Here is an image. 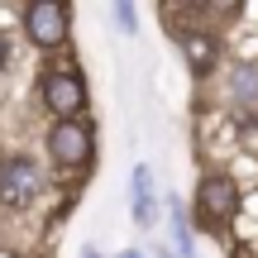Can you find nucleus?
I'll return each mask as SVG.
<instances>
[{"label": "nucleus", "mask_w": 258, "mask_h": 258, "mask_svg": "<svg viewBox=\"0 0 258 258\" xmlns=\"http://www.w3.org/2000/svg\"><path fill=\"white\" fill-rule=\"evenodd\" d=\"M38 96H43V110H53L57 120H77V110H86V82H82V72L72 62L43 67Z\"/></svg>", "instance_id": "nucleus-1"}, {"label": "nucleus", "mask_w": 258, "mask_h": 258, "mask_svg": "<svg viewBox=\"0 0 258 258\" xmlns=\"http://www.w3.org/2000/svg\"><path fill=\"white\" fill-rule=\"evenodd\" d=\"M24 34L38 48H62L72 34V10L57 0H34V5H24Z\"/></svg>", "instance_id": "nucleus-2"}, {"label": "nucleus", "mask_w": 258, "mask_h": 258, "mask_svg": "<svg viewBox=\"0 0 258 258\" xmlns=\"http://www.w3.org/2000/svg\"><path fill=\"white\" fill-rule=\"evenodd\" d=\"M91 124L86 120H57L48 129V153L57 167H86L91 163Z\"/></svg>", "instance_id": "nucleus-3"}, {"label": "nucleus", "mask_w": 258, "mask_h": 258, "mask_svg": "<svg viewBox=\"0 0 258 258\" xmlns=\"http://www.w3.org/2000/svg\"><path fill=\"white\" fill-rule=\"evenodd\" d=\"M234 206H239V191H234L230 177H206L201 186H196V215H201L206 230H225V225L234 220Z\"/></svg>", "instance_id": "nucleus-4"}, {"label": "nucleus", "mask_w": 258, "mask_h": 258, "mask_svg": "<svg viewBox=\"0 0 258 258\" xmlns=\"http://www.w3.org/2000/svg\"><path fill=\"white\" fill-rule=\"evenodd\" d=\"M43 191V172L34 158H0V201L5 206H29Z\"/></svg>", "instance_id": "nucleus-5"}, {"label": "nucleus", "mask_w": 258, "mask_h": 258, "mask_svg": "<svg viewBox=\"0 0 258 258\" xmlns=\"http://www.w3.org/2000/svg\"><path fill=\"white\" fill-rule=\"evenodd\" d=\"M182 53H186V62H191V72L206 77L215 67V38L206 34V29H186L182 34Z\"/></svg>", "instance_id": "nucleus-6"}, {"label": "nucleus", "mask_w": 258, "mask_h": 258, "mask_svg": "<svg viewBox=\"0 0 258 258\" xmlns=\"http://www.w3.org/2000/svg\"><path fill=\"white\" fill-rule=\"evenodd\" d=\"M129 196H134V220L139 225H153V172H148L144 163L134 167V186H129Z\"/></svg>", "instance_id": "nucleus-7"}, {"label": "nucleus", "mask_w": 258, "mask_h": 258, "mask_svg": "<svg viewBox=\"0 0 258 258\" xmlns=\"http://www.w3.org/2000/svg\"><path fill=\"white\" fill-rule=\"evenodd\" d=\"M167 215H172V258H191V220H186V206L167 201Z\"/></svg>", "instance_id": "nucleus-8"}, {"label": "nucleus", "mask_w": 258, "mask_h": 258, "mask_svg": "<svg viewBox=\"0 0 258 258\" xmlns=\"http://www.w3.org/2000/svg\"><path fill=\"white\" fill-rule=\"evenodd\" d=\"M230 96L234 101H258V67H239L230 77Z\"/></svg>", "instance_id": "nucleus-9"}, {"label": "nucleus", "mask_w": 258, "mask_h": 258, "mask_svg": "<svg viewBox=\"0 0 258 258\" xmlns=\"http://www.w3.org/2000/svg\"><path fill=\"white\" fill-rule=\"evenodd\" d=\"M110 19L124 29V34H134V5H110Z\"/></svg>", "instance_id": "nucleus-10"}, {"label": "nucleus", "mask_w": 258, "mask_h": 258, "mask_svg": "<svg viewBox=\"0 0 258 258\" xmlns=\"http://www.w3.org/2000/svg\"><path fill=\"white\" fill-rule=\"evenodd\" d=\"M5 67H10V38L0 34V72H5Z\"/></svg>", "instance_id": "nucleus-11"}, {"label": "nucleus", "mask_w": 258, "mask_h": 258, "mask_svg": "<svg viewBox=\"0 0 258 258\" xmlns=\"http://www.w3.org/2000/svg\"><path fill=\"white\" fill-rule=\"evenodd\" d=\"M120 258H144V253H139V249H124V253H120Z\"/></svg>", "instance_id": "nucleus-12"}, {"label": "nucleus", "mask_w": 258, "mask_h": 258, "mask_svg": "<svg viewBox=\"0 0 258 258\" xmlns=\"http://www.w3.org/2000/svg\"><path fill=\"white\" fill-rule=\"evenodd\" d=\"M82 258H101V253H96V249H86V253H82Z\"/></svg>", "instance_id": "nucleus-13"}]
</instances>
